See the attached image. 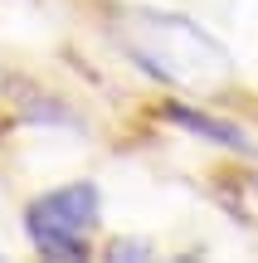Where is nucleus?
I'll return each instance as SVG.
<instances>
[{"label":"nucleus","instance_id":"nucleus-1","mask_svg":"<svg viewBox=\"0 0 258 263\" xmlns=\"http://www.w3.org/2000/svg\"><path fill=\"white\" fill-rule=\"evenodd\" d=\"M122 49L146 68L151 78L181 88H220L229 83V54L214 44L200 25L181 15H156V10H136L122 25Z\"/></svg>","mask_w":258,"mask_h":263},{"label":"nucleus","instance_id":"nucleus-2","mask_svg":"<svg viewBox=\"0 0 258 263\" xmlns=\"http://www.w3.org/2000/svg\"><path fill=\"white\" fill-rule=\"evenodd\" d=\"M97 219H103V200H97L93 180H73L49 195H39L25 210V234L44 258H88V239H93Z\"/></svg>","mask_w":258,"mask_h":263},{"label":"nucleus","instance_id":"nucleus-3","mask_svg":"<svg viewBox=\"0 0 258 263\" xmlns=\"http://www.w3.org/2000/svg\"><path fill=\"white\" fill-rule=\"evenodd\" d=\"M166 117H171V122H181L185 132H195V137H210L214 146H224V151H253L249 137H244L239 127L220 122V117H210V112H195V107H185V103H175Z\"/></svg>","mask_w":258,"mask_h":263},{"label":"nucleus","instance_id":"nucleus-4","mask_svg":"<svg viewBox=\"0 0 258 263\" xmlns=\"http://www.w3.org/2000/svg\"><path fill=\"white\" fill-rule=\"evenodd\" d=\"M146 254V244H112V258H136Z\"/></svg>","mask_w":258,"mask_h":263}]
</instances>
